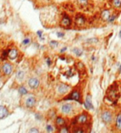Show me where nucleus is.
I'll list each match as a JSON object with an SVG mask.
<instances>
[{
  "label": "nucleus",
  "mask_w": 121,
  "mask_h": 133,
  "mask_svg": "<svg viewBox=\"0 0 121 133\" xmlns=\"http://www.w3.org/2000/svg\"><path fill=\"white\" fill-rule=\"evenodd\" d=\"M101 118H102V121L108 125L113 121V114L109 110H104L101 113Z\"/></svg>",
  "instance_id": "f257e3e1"
},
{
  "label": "nucleus",
  "mask_w": 121,
  "mask_h": 133,
  "mask_svg": "<svg viewBox=\"0 0 121 133\" xmlns=\"http://www.w3.org/2000/svg\"><path fill=\"white\" fill-rule=\"evenodd\" d=\"M12 70H13V66L8 62L4 63V64L2 65V66H1V73L6 77L10 76L12 73Z\"/></svg>",
  "instance_id": "f03ea898"
},
{
  "label": "nucleus",
  "mask_w": 121,
  "mask_h": 133,
  "mask_svg": "<svg viewBox=\"0 0 121 133\" xmlns=\"http://www.w3.org/2000/svg\"><path fill=\"white\" fill-rule=\"evenodd\" d=\"M27 82H28V86H29L32 89H37L38 86H39V84H40L39 79L37 78H35V77H32V78H30Z\"/></svg>",
  "instance_id": "7ed1b4c3"
},
{
  "label": "nucleus",
  "mask_w": 121,
  "mask_h": 133,
  "mask_svg": "<svg viewBox=\"0 0 121 133\" xmlns=\"http://www.w3.org/2000/svg\"><path fill=\"white\" fill-rule=\"evenodd\" d=\"M88 117L87 114L85 113H82V114L78 115L76 118H75V122L76 124H86L88 122Z\"/></svg>",
  "instance_id": "20e7f679"
},
{
  "label": "nucleus",
  "mask_w": 121,
  "mask_h": 133,
  "mask_svg": "<svg viewBox=\"0 0 121 133\" xmlns=\"http://www.w3.org/2000/svg\"><path fill=\"white\" fill-rule=\"evenodd\" d=\"M75 23L77 26L81 28V26H84L86 25V18H85L84 16L82 15H76L75 17Z\"/></svg>",
  "instance_id": "39448f33"
},
{
  "label": "nucleus",
  "mask_w": 121,
  "mask_h": 133,
  "mask_svg": "<svg viewBox=\"0 0 121 133\" xmlns=\"http://www.w3.org/2000/svg\"><path fill=\"white\" fill-rule=\"evenodd\" d=\"M60 24H61V26H63V28H70L71 24H72V20H71L70 17H69L68 16L64 15L63 17H62V19H61Z\"/></svg>",
  "instance_id": "423d86ee"
},
{
  "label": "nucleus",
  "mask_w": 121,
  "mask_h": 133,
  "mask_svg": "<svg viewBox=\"0 0 121 133\" xmlns=\"http://www.w3.org/2000/svg\"><path fill=\"white\" fill-rule=\"evenodd\" d=\"M35 98L34 96H28L27 98H26V100H25V104H26V108H29V109H31V108H33L34 106L35 105Z\"/></svg>",
  "instance_id": "0eeeda50"
},
{
  "label": "nucleus",
  "mask_w": 121,
  "mask_h": 133,
  "mask_svg": "<svg viewBox=\"0 0 121 133\" xmlns=\"http://www.w3.org/2000/svg\"><path fill=\"white\" fill-rule=\"evenodd\" d=\"M67 98V99L76 100V101L79 102V103H82V101H81V95H80V93L78 92L77 90L73 91V92L68 96V98Z\"/></svg>",
  "instance_id": "6e6552de"
},
{
  "label": "nucleus",
  "mask_w": 121,
  "mask_h": 133,
  "mask_svg": "<svg viewBox=\"0 0 121 133\" xmlns=\"http://www.w3.org/2000/svg\"><path fill=\"white\" fill-rule=\"evenodd\" d=\"M61 111L64 114H70L73 111V105L70 103H66L64 105H62L61 107Z\"/></svg>",
  "instance_id": "1a4fd4ad"
},
{
  "label": "nucleus",
  "mask_w": 121,
  "mask_h": 133,
  "mask_svg": "<svg viewBox=\"0 0 121 133\" xmlns=\"http://www.w3.org/2000/svg\"><path fill=\"white\" fill-rule=\"evenodd\" d=\"M108 98L112 101H115L117 98H118V95H117V89H110L109 92H108Z\"/></svg>",
  "instance_id": "9d476101"
},
{
  "label": "nucleus",
  "mask_w": 121,
  "mask_h": 133,
  "mask_svg": "<svg viewBox=\"0 0 121 133\" xmlns=\"http://www.w3.org/2000/svg\"><path fill=\"white\" fill-rule=\"evenodd\" d=\"M110 16H111L110 15V11L108 9L102 10V12H101V14H100V17L103 21H108Z\"/></svg>",
  "instance_id": "9b49d317"
},
{
  "label": "nucleus",
  "mask_w": 121,
  "mask_h": 133,
  "mask_svg": "<svg viewBox=\"0 0 121 133\" xmlns=\"http://www.w3.org/2000/svg\"><path fill=\"white\" fill-rule=\"evenodd\" d=\"M17 56H18V52H17V50L15 49V48H12V49L8 51V57H9L10 59H12V60L17 58Z\"/></svg>",
  "instance_id": "f8f14e48"
},
{
  "label": "nucleus",
  "mask_w": 121,
  "mask_h": 133,
  "mask_svg": "<svg viewBox=\"0 0 121 133\" xmlns=\"http://www.w3.org/2000/svg\"><path fill=\"white\" fill-rule=\"evenodd\" d=\"M58 90L60 94H66L67 91L70 90V87H68V86L66 85V84H61V85L58 88Z\"/></svg>",
  "instance_id": "ddd939ff"
},
{
  "label": "nucleus",
  "mask_w": 121,
  "mask_h": 133,
  "mask_svg": "<svg viewBox=\"0 0 121 133\" xmlns=\"http://www.w3.org/2000/svg\"><path fill=\"white\" fill-rule=\"evenodd\" d=\"M115 126H116V129H117V130L121 131V111L117 115V117H116Z\"/></svg>",
  "instance_id": "4468645a"
},
{
  "label": "nucleus",
  "mask_w": 121,
  "mask_h": 133,
  "mask_svg": "<svg viewBox=\"0 0 121 133\" xmlns=\"http://www.w3.org/2000/svg\"><path fill=\"white\" fill-rule=\"evenodd\" d=\"M8 115V110L4 106H0V119H3Z\"/></svg>",
  "instance_id": "2eb2a0df"
},
{
  "label": "nucleus",
  "mask_w": 121,
  "mask_h": 133,
  "mask_svg": "<svg viewBox=\"0 0 121 133\" xmlns=\"http://www.w3.org/2000/svg\"><path fill=\"white\" fill-rule=\"evenodd\" d=\"M85 108L87 109H93V105H92V101H91V97L90 95H88L86 98V102H85Z\"/></svg>",
  "instance_id": "dca6fc26"
},
{
  "label": "nucleus",
  "mask_w": 121,
  "mask_h": 133,
  "mask_svg": "<svg viewBox=\"0 0 121 133\" xmlns=\"http://www.w3.org/2000/svg\"><path fill=\"white\" fill-rule=\"evenodd\" d=\"M55 123H56V127H62V126L65 125L66 121H65V118H62V117H58V118H56V121H55Z\"/></svg>",
  "instance_id": "f3484780"
},
{
  "label": "nucleus",
  "mask_w": 121,
  "mask_h": 133,
  "mask_svg": "<svg viewBox=\"0 0 121 133\" xmlns=\"http://www.w3.org/2000/svg\"><path fill=\"white\" fill-rule=\"evenodd\" d=\"M76 3L80 8H86L89 4L88 0H76Z\"/></svg>",
  "instance_id": "a211bd4d"
},
{
  "label": "nucleus",
  "mask_w": 121,
  "mask_h": 133,
  "mask_svg": "<svg viewBox=\"0 0 121 133\" xmlns=\"http://www.w3.org/2000/svg\"><path fill=\"white\" fill-rule=\"evenodd\" d=\"M110 2L115 9H120L121 8V0H111Z\"/></svg>",
  "instance_id": "6ab92c4d"
},
{
  "label": "nucleus",
  "mask_w": 121,
  "mask_h": 133,
  "mask_svg": "<svg viewBox=\"0 0 121 133\" xmlns=\"http://www.w3.org/2000/svg\"><path fill=\"white\" fill-rule=\"evenodd\" d=\"M24 78H25V73L23 72V71L20 70L17 73V79L18 80V81H23Z\"/></svg>",
  "instance_id": "aec40b11"
},
{
  "label": "nucleus",
  "mask_w": 121,
  "mask_h": 133,
  "mask_svg": "<svg viewBox=\"0 0 121 133\" xmlns=\"http://www.w3.org/2000/svg\"><path fill=\"white\" fill-rule=\"evenodd\" d=\"M72 52L75 54V55L76 56V57H80V56H82L83 54V51L81 49H79V48H73L72 49Z\"/></svg>",
  "instance_id": "412c9836"
},
{
  "label": "nucleus",
  "mask_w": 121,
  "mask_h": 133,
  "mask_svg": "<svg viewBox=\"0 0 121 133\" xmlns=\"http://www.w3.org/2000/svg\"><path fill=\"white\" fill-rule=\"evenodd\" d=\"M58 132H60V133H68L69 129H67L66 126H62V127H60V129H58Z\"/></svg>",
  "instance_id": "4be33fe9"
},
{
  "label": "nucleus",
  "mask_w": 121,
  "mask_h": 133,
  "mask_svg": "<svg viewBox=\"0 0 121 133\" xmlns=\"http://www.w3.org/2000/svg\"><path fill=\"white\" fill-rule=\"evenodd\" d=\"M18 91H19V94L22 95V96L27 94V90H26L25 87H20V88H19V89H18Z\"/></svg>",
  "instance_id": "5701e85b"
},
{
  "label": "nucleus",
  "mask_w": 121,
  "mask_h": 133,
  "mask_svg": "<svg viewBox=\"0 0 121 133\" xmlns=\"http://www.w3.org/2000/svg\"><path fill=\"white\" fill-rule=\"evenodd\" d=\"M30 38L29 37H26V38H25L24 40H23V45H24V46H28V45L30 44Z\"/></svg>",
  "instance_id": "b1692460"
},
{
  "label": "nucleus",
  "mask_w": 121,
  "mask_h": 133,
  "mask_svg": "<svg viewBox=\"0 0 121 133\" xmlns=\"http://www.w3.org/2000/svg\"><path fill=\"white\" fill-rule=\"evenodd\" d=\"M84 131H85L84 129H80V128H76V129H73V132L74 133H83Z\"/></svg>",
  "instance_id": "393cba45"
},
{
  "label": "nucleus",
  "mask_w": 121,
  "mask_h": 133,
  "mask_svg": "<svg viewBox=\"0 0 121 133\" xmlns=\"http://www.w3.org/2000/svg\"><path fill=\"white\" fill-rule=\"evenodd\" d=\"M49 45H50L51 46H53V48H54V46H56L58 45V43L56 42V41H50V42H49Z\"/></svg>",
  "instance_id": "a878e982"
},
{
  "label": "nucleus",
  "mask_w": 121,
  "mask_h": 133,
  "mask_svg": "<svg viewBox=\"0 0 121 133\" xmlns=\"http://www.w3.org/2000/svg\"><path fill=\"white\" fill-rule=\"evenodd\" d=\"M47 132H53V131H54V129H53L50 125H47Z\"/></svg>",
  "instance_id": "bb28decb"
},
{
  "label": "nucleus",
  "mask_w": 121,
  "mask_h": 133,
  "mask_svg": "<svg viewBox=\"0 0 121 133\" xmlns=\"http://www.w3.org/2000/svg\"><path fill=\"white\" fill-rule=\"evenodd\" d=\"M29 132H35V133H38L39 130L37 129H35V128H33V129H31L29 130Z\"/></svg>",
  "instance_id": "cd10ccee"
},
{
  "label": "nucleus",
  "mask_w": 121,
  "mask_h": 133,
  "mask_svg": "<svg viewBox=\"0 0 121 133\" xmlns=\"http://www.w3.org/2000/svg\"><path fill=\"white\" fill-rule=\"evenodd\" d=\"M56 36H58V37H64V33H56Z\"/></svg>",
  "instance_id": "c85d7f7f"
},
{
  "label": "nucleus",
  "mask_w": 121,
  "mask_h": 133,
  "mask_svg": "<svg viewBox=\"0 0 121 133\" xmlns=\"http://www.w3.org/2000/svg\"><path fill=\"white\" fill-rule=\"evenodd\" d=\"M47 65H48V66H50V65H51V59L50 58H47Z\"/></svg>",
  "instance_id": "c756f323"
},
{
  "label": "nucleus",
  "mask_w": 121,
  "mask_h": 133,
  "mask_svg": "<svg viewBox=\"0 0 121 133\" xmlns=\"http://www.w3.org/2000/svg\"><path fill=\"white\" fill-rule=\"evenodd\" d=\"M37 34H38V36L41 37V39H42V32L41 31H37Z\"/></svg>",
  "instance_id": "7c9ffc66"
},
{
  "label": "nucleus",
  "mask_w": 121,
  "mask_h": 133,
  "mask_svg": "<svg viewBox=\"0 0 121 133\" xmlns=\"http://www.w3.org/2000/svg\"><path fill=\"white\" fill-rule=\"evenodd\" d=\"M66 49H67V48H62V49H61V51H60V52H61V53H63L64 51H66Z\"/></svg>",
  "instance_id": "2f4dec72"
},
{
  "label": "nucleus",
  "mask_w": 121,
  "mask_h": 133,
  "mask_svg": "<svg viewBox=\"0 0 121 133\" xmlns=\"http://www.w3.org/2000/svg\"><path fill=\"white\" fill-rule=\"evenodd\" d=\"M119 72H121V65H120V66H119Z\"/></svg>",
  "instance_id": "473e14b6"
},
{
  "label": "nucleus",
  "mask_w": 121,
  "mask_h": 133,
  "mask_svg": "<svg viewBox=\"0 0 121 133\" xmlns=\"http://www.w3.org/2000/svg\"><path fill=\"white\" fill-rule=\"evenodd\" d=\"M119 37H120V38H121V30H120V32H119Z\"/></svg>",
  "instance_id": "72a5a7b5"
}]
</instances>
